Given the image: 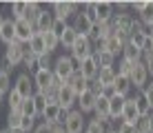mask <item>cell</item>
Returning a JSON list of instances; mask_svg holds the SVG:
<instances>
[{"mask_svg":"<svg viewBox=\"0 0 153 133\" xmlns=\"http://www.w3.org/2000/svg\"><path fill=\"white\" fill-rule=\"evenodd\" d=\"M111 25H113V33L118 36L120 40H124V42H129V36L133 33V25H135V18H133V13H115V18L111 20Z\"/></svg>","mask_w":153,"mask_h":133,"instance_id":"cell-1","label":"cell"},{"mask_svg":"<svg viewBox=\"0 0 153 133\" xmlns=\"http://www.w3.org/2000/svg\"><path fill=\"white\" fill-rule=\"evenodd\" d=\"M76 71H78V62L73 60L69 53H65V56H58V58H56L53 76H56L58 80H62V82L67 84V82H69V78H71Z\"/></svg>","mask_w":153,"mask_h":133,"instance_id":"cell-2","label":"cell"},{"mask_svg":"<svg viewBox=\"0 0 153 133\" xmlns=\"http://www.w3.org/2000/svg\"><path fill=\"white\" fill-rule=\"evenodd\" d=\"M78 11H80V2L76 0H58V2H51V13H53L56 20H62V22H69V18H73Z\"/></svg>","mask_w":153,"mask_h":133,"instance_id":"cell-3","label":"cell"},{"mask_svg":"<svg viewBox=\"0 0 153 133\" xmlns=\"http://www.w3.org/2000/svg\"><path fill=\"white\" fill-rule=\"evenodd\" d=\"M69 56L78 62V65H80L82 60H87V58H91L93 56V42H91V38H89V36H78V40H76V45L71 47Z\"/></svg>","mask_w":153,"mask_h":133,"instance_id":"cell-4","label":"cell"},{"mask_svg":"<svg viewBox=\"0 0 153 133\" xmlns=\"http://www.w3.org/2000/svg\"><path fill=\"white\" fill-rule=\"evenodd\" d=\"M2 56H4V60H7L13 69H16V67H22V60H25V56H27V45L13 40L11 45L4 47V53H2Z\"/></svg>","mask_w":153,"mask_h":133,"instance_id":"cell-5","label":"cell"},{"mask_svg":"<svg viewBox=\"0 0 153 133\" xmlns=\"http://www.w3.org/2000/svg\"><path fill=\"white\" fill-rule=\"evenodd\" d=\"M62 126H65V133H84L87 129V120H84V113L78 109H73L67 113L65 122H62Z\"/></svg>","mask_w":153,"mask_h":133,"instance_id":"cell-6","label":"cell"},{"mask_svg":"<svg viewBox=\"0 0 153 133\" xmlns=\"http://www.w3.org/2000/svg\"><path fill=\"white\" fill-rule=\"evenodd\" d=\"M56 104L60 106L62 111H67V113H69V111H73V109L78 106V95L71 91L69 84H62V87H60L58 98H56Z\"/></svg>","mask_w":153,"mask_h":133,"instance_id":"cell-7","label":"cell"},{"mask_svg":"<svg viewBox=\"0 0 153 133\" xmlns=\"http://www.w3.org/2000/svg\"><path fill=\"white\" fill-rule=\"evenodd\" d=\"M129 80H131V84H133V89H138V91H142V89H144L146 84L151 82V78H149V71H146L144 60H142V62H135V65H133Z\"/></svg>","mask_w":153,"mask_h":133,"instance_id":"cell-8","label":"cell"},{"mask_svg":"<svg viewBox=\"0 0 153 133\" xmlns=\"http://www.w3.org/2000/svg\"><path fill=\"white\" fill-rule=\"evenodd\" d=\"M115 78H118L115 67H111V69H100V71H98V78L91 82V89L100 95V91H102L104 87H113V84H115Z\"/></svg>","mask_w":153,"mask_h":133,"instance_id":"cell-9","label":"cell"},{"mask_svg":"<svg viewBox=\"0 0 153 133\" xmlns=\"http://www.w3.org/2000/svg\"><path fill=\"white\" fill-rule=\"evenodd\" d=\"M13 89H16V91H18L20 95H22L25 100H27V98H31V95L36 93L33 76H31V73H27V71H25V73H20V76L13 80Z\"/></svg>","mask_w":153,"mask_h":133,"instance_id":"cell-10","label":"cell"},{"mask_svg":"<svg viewBox=\"0 0 153 133\" xmlns=\"http://www.w3.org/2000/svg\"><path fill=\"white\" fill-rule=\"evenodd\" d=\"M40 118H42L45 124H49V126L51 124H62L65 118H67V111H62L56 102H49V104H47V109H45V113H42Z\"/></svg>","mask_w":153,"mask_h":133,"instance_id":"cell-11","label":"cell"},{"mask_svg":"<svg viewBox=\"0 0 153 133\" xmlns=\"http://www.w3.org/2000/svg\"><path fill=\"white\" fill-rule=\"evenodd\" d=\"M13 25H16V40L18 42H22V45H29V40L36 36V29H33V25L29 22V20H13Z\"/></svg>","mask_w":153,"mask_h":133,"instance_id":"cell-12","label":"cell"},{"mask_svg":"<svg viewBox=\"0 0 153 133\" xmlns=\"http://www.w3.org/2000/svg\"><path fill=\"white\" fill-rule=\"evenodd\" d=\"M53 82V71H47V69H38L33 73V84H36V93H47L51 89Z\"/></svg>","mask_w":153,"mask_h":133,"instance_id":"cell-13","label":"cell"},{"mask_svg":"<svg viewBox=\"0 0 153 133\" xmlns=\"http://www.w3.org/2000/svg\"><path fill=\"white\" fill-rule=\"evenodd\" d=\"M96 100H98V93L93 91V89H87L82 95H78V111H82L84 115L93 113V109H96Z\"/></svg>","mask_w":153,"mask_h":133,"instance_id":"cell-14","label":"cell"},{"mask_svg":"<svg viewBox=\"0 0 153 133\" xmlns=\"http://www.w3.org/2000/svg\"><path fill=\"white\" fill-rule=\"evenodd\" d=\"M78 71L82 73V78L84 80H89V82H93V80L98 78V71H100V67H98V62H96V58H87V60H82L80 65H78Z\"/></svg>","mask_w":153,"mask_h":133,"instance_id":"cell-15","label":"cell"},{"mask_svg":"<svg viewBox=\"0 0 153 133\" xmlns=\"http://www.w3.org/2000/svg\"><path fill=\"white\" fill-rule=\"evenodd\" d=\"M53 22H56V18H53V13H51V9H49V11L42 9L40 16H38V20H36V25H33V29H36V33H47V31H51Z\"/></svg>","mask_w":153,"mask_h":133,"instance_id":"cell-16","label":"cell"},{"mask_svg":"<svg viewBox=\"0 0 153 133\" xmlns=\"http://www.w3.org/2000/svg\"><path fill=\"white\" fill-rule=\"evenodd\" d=\"M122 122H126V124H135V122L140 120V111H138V106H135V100L131 98H126V102H124V111H122V118H120Z\"/></svg>","mask_w":153,"mask_h":133,"instance_id":"cell-17","label":"cell"},{"mask_svg":"<svg viewBox=\"0 0 153 133\" xmlns=\"http://www.w3.org/2000/svg\"><path fill=\"white\" fill-rule=\"evenodd\" d=\"M96 9H98V22H111L115 18V7H113V2H109V0L96 2Z\"/></svg>","mask_w":153,"mask_h":133,"instance_id":"cell-18","label":"cell"},{"mask_svg":"<svg viewBox=\"0 0 153 133\" xmlns=\"http://www.w3.org/2000/svg\"><path fill=\"white\" fill-rule=\"evenodd\" d=\"M71 27H73V29H76L80 36H89V33H91V29H93V22H91V20H89L82 11H78L76 16H73Z\"/></svg>","mask_w":153,"mask_h":133,"instance_id":"cell-19","label":"cell"},{"mask_svg":"<svg viewBox=\"0 0 153 133\" xmlns=\"http://www.w3.org/2000/svg\"><path fill=\"white\" fill-rule=\"evenodd\" d=\"M67 84L71 87V91L76 93V95H82L84 91H87V89H91V82H89V80H84L80 71H76V73H73V76L69 78V82H67Z\"/></svg>","mask_w":153,"mask_h":133,"instance_id":"cell-20","label":"cell"},{"mask_svg":"<svg viewBox=\"0 0 153 133\" xmlns=\"http://www.w3.org/2000/svg\"><path fill=\"white\" fill-rule=\"evenodd\" d=\"M124 45H126V42H124V40H120L118 36L113 33L111 38H107V40L102 42V49H104V51H109L111 56H115V58H118V56H122V49H124Z\"/></svg>","mask_w":153,"mask_h":133,"instance_id":"cell-21","label":"cell"},{"mask_svg":"<svg viewBox=\"0 0 153 133\" xmlns=\"http://www.w3.org/2000/svg\"><path fill=\"white\" fill-rule=\"evenodd\" d=\"M124 102H126V98H122V95H113V98L109 100V118L111 120H120L122 118Z\"/></svg>","mask_w":153,"mask_h":133,"instance_id":"cell-22","label":"cell"},{"mask_svg":"<svg viewBox=\"0 0 153 133\" xmlns=\"http://www.w3.org/2000/svg\"><path fill=\"white\" fill-rule=\"evenodd\" d=\"M13 40H16V25H13L11 18H7L4 25H2V29H0V42H4V47H7V45H11Z\"/></svg>","mask_w":153,"mask_h":133,"instance_id":"cell-23","label":"cell"},{"mask_svg":"<svg viewBox=\"0 0 153 133\" xmlns=\"http://www.w3.org/2000/svg\"><path fill=\"white\" fill-rule=\"evenodd\" d=\"M120 58H124L126 62H131V65H135V62H142V58H144V53H142L138 47H133L131 42H126L124 45V49H122V56Z\"/></svg>","mask_w":153,"mask_h":133,"instance_id":"cell-24","label":"cell"},{"mask_svg":"<svg viewBox=\"0 0 153 133\" xmlns=\"http://www.w3.org/2000/svg\"><path fill=\"white\" fill-rule=\"evenodd\" d=\"M27 51H29V53H33L36 58H40V56H45V53H47V47H45V40H42V33H36L33 38L29 40Z\"/></svg>","mask_w":153,"mask_h":133,"instance_id":"cell-25","label":"cell"},{"mask_svg":"<svg viewBox=\"0 0 153 133\" xmlns=\"http://www.w3.org/2000/svg\"><path fill=\"white\" fill-rule=\"evenodd\" d=\"M113 89H115V93H118V95H122V98H129V93L133 91V84H131V80L126 78V76H118V78H115Z\"/></svg>","mask_w":153,"mask_h":133,"instance_id":"cell-26","label":"cell"},{"mask_svg":"<svg viewBox=\"0 0 153 133\" xmlns=\"http://www.w3.org/2000/svg\"><path fill=\"white\" fill-rule=\"evenodd\" d=\"M78 36H80V33H78V31L71 27V22H69V27L65 29V33L60 36V47H62V49H69V51H71V47L76 45Z\"/></svg>","mask_w":153,"mask_h":133,"instance_id":"cell-27","label":"cell"},{"mask_svg":"<svg viewBox=\"0 0 153 133\" xmlns=\"http://www.w3.org/2000/svg\"><path fill=\"white\" fill-rule=\"evenodd\" d=\"M138 20H140V22L144 25L149 31H153V0H149V2H146L144 11L138 13Z\"/></svg>","mask_w":153,"mask_h":133,"instance_id":"cell-28","label":"cell"},{"mask_svg":"<svg viewBox=\"0 0 153 133\" xmlns=\"http://www.w3.org/2000/svg\"><path fill=\"white\" fill-rule=\"evenodd\" d=\"M133 100H135V106H138V111H140V118H144V115H151V104L146 102V98H144V93L138 91L133 95Z\"/></svg>","mask_w":153,"mask_h":133,"instance_id":"cell-29","label":"cell"},{"mask_svg":"<svg viewBox=\"0 0 153 133\" xmlns=\"http://www.w3.org/2000/svg\"><path fill=\"white\" fill-rule=\"evenodd\" d=\"M40 11H42L40 2H36V0H31V2H27V13H25V20H29L31 25H36V20H38Z\"/></svg>","mask_w":153,"mask_h":133,"instance_id":"cell-30","label":"cell"},{"mask_svg":"<svg viewBox=\"0 0 153 133\" xmlns=\"http://www.w3.org/2000/svg\"><path fill=\"white\" fill-rule=\"evenodd\" d=\"M22 102H25V98L16 91V89H11V91H9V95H7V106H9V111H20Z\"/></svg>","mask_w":153,"mask_h":133,"instance_id":"cell-31","label":"cell"},{"mask_svg":"<svg viewBox=\"0 0 153 133\" xmlns=\"http://www.w3.org/2000/svg\"><path fill=\"white\" fill-rule=\"evenodd\" d=\"M20 111H22V115L25 118H38V109H36V100H33V95L31 98H27L22 102V106H20Z\"/></svg>","mask_w":153,"mask_h":133,"instance_id":"cell-32","label":"cell"},{"mask_svg":"<svg viewBox=\"0 0 153 133\" xmlns=\"http://www.w3.org/2000/svg\"><path fill=\"white\" fill-rule=\"evenodd\" d=\"M42 40H45V47H47V53H53L58 47H60V38L53 33V31H47L42 33Z\"/></svg>","mask_w":153,"mask_h":133,"instance_id":"cell-33","label":"cell"},{"mask_svg":"<svg viewBox=\"0 0 153 133\" xmlns=\"http://www.w3.org/2000/svg\"><path fill=\"white\" fill-rule=\"evenodd\" d=\"M25 13H27V2H25V0L11 2V20H22Z\"/></svg>","mask_w":153,"mask_h":133,"instance_id":"cell-34","label":"cell"},{"mask_svg":"<svg viewBox=\"0 0 153 133\" xmlns=\"http://www.w3.org/2000/svg\"><path fill=\"white\" fill-rule=\"evenodd\" d=\"M22 111H9L7 113V129H20V124H22Z\"/></svg>","mask_w":153,"mask_h":133,"instance_id":"cell-35","label":"cell"},{"mask_svg":"<svg viewBox=\"0 0 153 133\" xmlns=\"http://www.w3.org/2000/svg\"><path fill=\"white\" fill-rule=\"evenodd\" d=\"M84 133H107V124L100 122L98 118H91V120H87V129H84Z\"/></svg>","mask_w":153,"mask_h":133,"instance_id":"cell-36","label":"cell"},{"mask_svg":"<svg viewBox=\"0 0 153 133\" xmlns=\"http://www.w3.org/2000/svg\"><path fill=\"white\" fill-rule=\"evenodd\" d=\"M22 69H27V73L33 76V73L38 71V58H36L33 53L27 51V56H25V60H22Z\"/></svg>","mask_w":153,"mask_h":133,"instance_id":"cell-37","label":"cell"},{"mask_svg":"<svg viewBox=\"0 0 153 133\" xmlns=\"http://www.w3.org/2000/svg\"><path fill=\"white\" fill-rule=\"evenodd\" d=\"M53 65H56L53 53H45V56H40V58H38V69H47V71H53Z\"/></svg>","mask_w":153,"mask_h":133,"instance_id":"cell-38","label":"cell"},{"mask_svg":"<svg viewBox=\"0 0 153 133\" xmlns=\"http://www.w3.org/2000/svg\"><path fill=\"white\" fill-rule=\"evenodd\" d=\"M13 89V82H11V73H0V91L4 95H9V91Z\"/></svg>","mask_w":153,"mask_h":133,"instance_id":"cell-39","label":"cell"},{"mask_svg":"<svg viewBox=\"0 0 153 133\" xmlns=\"http://www.w3.org/2000/svg\"><path fill=\"white\" fill-rule=\"evenodd\" d=\"M33 100H36V109H38V118L42 113H45L47 104H49V98H47L45 93H33Z\"/></svg>","mask_w":153,"mask_h":133,"instance_id":"cell-40","label":"cell"},{"mask_svg":"<svg viewBox=\"0 0 153 133\" xmlns=\"http://www.w3.org/2000/svg\"><path fill=\"white\" fill-rule=\"evenodd\" d=\"M135 131H138V133H151V131H153L149 115H144V118H140L138 122H135Z\"/></svg>","mask_w":153,"mask_h":133,"instance_id":"cell-41","label":"cell"},{"mask_svg":"<svg viewBox=\"0 0 153 133\" xmlns=\"http://www.w3.org/2000/svg\"><path fill=\"white\" fill-rule=\"evenodd\" d=\"M131 69H133V65H131V62H126L124 58H120L115 73H118V76H126V78H129V76H131Z\"/></svg>","mask_w":153,"mask_h":133,"instance_id":"cell-42","label":"cell"},{"mask_svg":"<svg viewBox=\"0 0 153 133\" xmlns=\"http://www.w3.org/2000/svg\"><path fill=\"white\" fill-rule=\"evenodd\" d=\"M36 120L33 118H22V124H20V129H22L25 133H33V129H36Z\"/></svg>","mask_w":153,"mask_h":133,"instance_id":"cell-43","label":"cell"},{"mask_svg":"<svg viewBox=\"0 0 153 133\" xmlns=\"http://www.w3.org/2000/svg\"><path fill=\"white\" fill-rule=\"evenodd\" d=\"M67 27H69V22H62V20H56L53 22V27H51V31H53V33L58 36V38H60L62 33H65V29Z\"/></svg>","mask_w":153,"mask_h":133,"instance_id":"cell-44","label":"cell"},{"mask_svg":"<svg viewBox=\"0 0 153 133\" xmlns=\"http://www.w3.org/2000/svg\"><path fill=\"white\" fill-rule=\"evenodd\" d=\"M142 93H144V98H146V102H149V104H151V109H153V80H151V82H149V84H146V87H144V89H142Z\"/></svg>","mask_w":153,"mask_h":133,"instance_id":"cell-45","label":"cell"},{"mask_svg":"<svg viewBox=\"0 0 153 133\" xmlns=\"http://www.w3.org/2000/svg\"><path fill=\"white\" fill-rule=\"evenodd\" d=\"M146 2H149V0H133V2H131V9H133L135 13H142L144 7H146Z\"/></svg>","mask_w":153,"mask_h":133,"instance_id":"cell-46","label":"cell"},{"mask_svg":"<svg viewBox=\"0 0 153 133\" xmlns=\"http://www.w3.org/2000/svg\"><path fill=\"white\" fill-rule=\"evenodd\" d=\"M142 60H144V65H146V71H149V78L153 80V53H146V56L142 58Z\"/></svg>","mask_w":153,"mask_h":133,"instance_id":"cell-47","label":"cell"},{"mask_svg":"<svg viewBox=\"0 0 153 133\" xmlns=\"http://www.w3.org/2000/svg\"><path fill=\"white\" fill-rule=\"evenodd\" d=\"M118 133H138V131H135V124H126V122H120Z\"/></svg>","mask_w":153,"mask_h":133,"instance_id":"cell-48","label":"cell"},{"mask_svg":"<svg viewBox=\"0 0 153 133\" xmlns=\"http://www.w3.org/2000/svg\"><path fill=\"white\" fill-rule=\"evenodd\" d=\"M113 7H115V11H118V13H126V9L131 7V2H124V0H120V2H113Z\"/></svg>","mask_w":153,"mask_h":133,"instance_id":"cell-49","label":"cell"},{"mask_svg":"<svg viewBox=\"0 0 153 133\" xmlns=\"http://www.w3.org/2000/svg\"><path fill=\"white\" fill-rule=\"evenodd\" d=\"M33 133H53V131H51V126H49V124H45V122H40V124L36 126V129H33Z\"/></svg>","mask_w":153,"mask_h":133,"instance_id":"cell-50","label":"cell"},{"mask_svg":"<svg viewBox=\"0 0 153 133\" xmlns=\"http://www.w3.org/2000/svg\"><path fill=\"white\" fill-rule=\"evenodd\" d=\"M4 20H7V18H4V16H2V13H0V29H2V25H4Z\"/></svg>","mask_w":153,"mask_h":133,"instance_id":"cell-51","label":"cell"},{"mask_svg":"<svg viewBox=\"0 0 153 133\" xmlns=\"http://www.w3.org/2000/svg\"><path fill=\"white\" fill-rule=\"evenodd\" d=\"M11 133H25V131H22V129H13Z\"/></svg>","mask_w":153,"mask_h":133,"instance_id":"cell-52","label":"cell"},{"mask_svg":"<svg viewBox=\"0 0 153 133\" xmlns=\"http://www.w3.org/2000/svg\"><path fill=\"white\" fill-rule=\"evenodd\" d=\"M2 98H4V93H2V91H0V102H2Z\"/></svg>","mask_w":153,"mask_h":133,"instance_id":"cell-53","label":"cell"},{"mask_svg":"<svg viewBox=\"0 0 153 133\" xmlns=\"http://www.w3.org/2000/svg\"><path fill=\"white\" fill-rule=\"evenodd\" d=\"M151 40H153V31H151Z\"/></svg>","mask_w":153,"mask_h":133,"instance_id":"cell-54","label":"cell"},{"mask_svg":"<svg viewBox=\"0 0 153 133\" xmlns=\"http://www.w3.org/2000/svg\"><path fill=\"white\" fill-rule=\"evenodd\" d=\"M109 133H118V131H109Z\"/></svg>","mask_w":153,"mask_h":133,"instance_id":"cell-55","label":"cell"},{"mask_svg":"<svg viewBox=\"0 0 153 133\" xmlns=\"http://www.w3.org/2000/svg\"><path fill=\"white\" fill-rule=\"evenodd\" d=\"M0 73H2V69H0Z\"/></svg>","mask_w":153,"mask_h":133,"instance_id":"cell-56","label":"cell"},{"mask_svg":"<svg viewBox=\"0 0 153 133\" xmlns=\"http://www.w3.org/2000/svg\"><path fill=\"white\" fill-rule=\"evenodd\" d=\"M151 133H153V131H151Z\"/></svg>","mask_w":153,"mask_h":133,"instance_id":"cell-57","label":"cell"}]
</instances>
